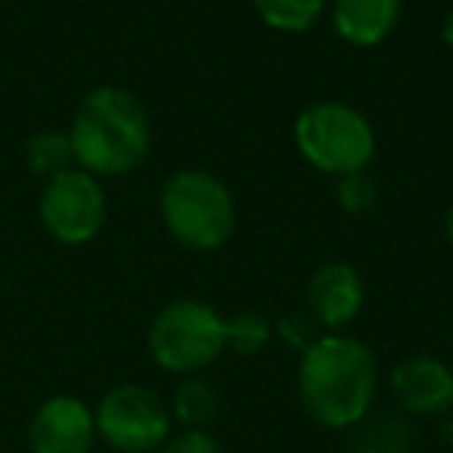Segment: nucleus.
Masks as SVG:
<instances>
[{
  "label": "nucleus",
  "mask_w": 453,
  "mask_h": 453,
  "mask_svg": "<svg viewBox=\"0 0 453 453\" xmlns=\"http://www.w3.org/2000/svg\"><path fill=\"white\" fill-rule=\"evenodd\" d=\"M158 211L168 234L193 252H218L236 230V202L220 177L183 168L165 180Z\"/></svg>",
  "instance_id": "3"
},
{
  "label": "nucleus",
  "mask_w": 453,
  "mask_h": 453,
  "mask_svg": "<svg viewBox=\"0 0 453 453\" xmlns=\"http://www.w3.org/2000/svg\"><path fill=\"white\" fill-rule=\"evenodd\" d=\"M171 419H177L183 428H208L218 419L220 397L214 385H208L199 376H183V382L174 388L171 397Z\"/></svg>",
  "instance_id": "12"
},
{
  "label": "nucleus",
  "mask_w": 453,
  "mask_h": 453,
  "mask_svg": "<svg viewBox=\"0 0 453 453\" xmlns=\"http://www.w3.org/2000/svg\"><path fill=\"white\" fill-rule=\"evenodd\" d=\"M273 339V326L258 311H236L234 317H224V342L234 354L252 357L265 351Z\"/></svg>",
  "instance_id": "16"
},
{
  "label": "nucleus",
  "mask_w": 453,
  "mask_h": 453,
  "mask_svg": "<svg viewBox=\"0 0 453 453\" xmlns=\"http://www.w3.org/2000/svg\"><path fill=\"white\" fill-rule=\"evenodd\" d=\"M252 4L261 22L283 35L311 32L326 10V0H252Z\"/></svg>",
  "instance_id": "13"
},
{
  "label": "nucleus",
  "mask_w": 453,
  "mask_h": 453,
  "mask_svg": "<svg viewBox=\"0 0 453 453\" xmlns=\"http://www.w3.org/2000/svg\"><path fill=\"white\" fill-rule=\"evenodd\" d=\"M354 428V453H413V428L397 416H376Z\"/></svg>",
  "instance_id": "15"
},
{
  "label": "nucleus",
  "mask_w": 453,
  "mask_h": 453,
  "mask_svg": "<svg viewBox=\"0 0 453 453\" xmlns=\"http://www.w3.org/2000/svg\"><path fill=\"white\" fill-rule=\"evenodd\" d=\"M96 441L94 410L75 395H53L28 422L32 453H90Z\"/></svg>",
  "instance_id": "8"
},
{
  "label": "nucleus",
  "mask_w": 453,
  "mask_h": 453,
  "mask_svg": "<svg viewBox=\"0 0 453 453\" xmlns=\"http://www.w3.org/2000/svg\"><path fill=\"white\" fill-rule=\"evenodd\" d=\"M69 137L78 168L94 177H125L150 156L152 125L131 90L103 84L78 103Z\"/></svg>",
  "instance_id": "2"
},
{
  "label": "nucleus",
  "mask_w": 453,
  "mask_h": 453,
  "mask_svg": "<svg viewBox=\"0 0 453 453\" xmlns=\"http://www.w3.org/2000/svg\"><path fill=\"white\" fill-rule=\"evenodd\" d=\"M146 348L165 372L196 376L226 351L224 317L199 298H177L152 317Z\"/></svg>",
  "instance_id": "5"
},
{
  "label": "nucleus",
  "mask_w": 453,
  "mask_h": 453,
  "mask_svg": "<svg viewBox=\"0 0 453 453\" xmlns=\"http://www.w3.org/2000/svg\"><path fill=\"white\" fill-rule=\"evenodd\" d=\"M26 165L32 174L44 177V180L63 174V171H69V168H78L69 131H41V134H35V137H28Z\"/></svg>",
  "instance_id": "14"
},
{
  "label": "nucleus",
  "mask_w": 453,
  "mask_h": 453,
  "mask_svg": "<svg viewBox=\"0 0 453 453\" xmlns=\"http://www.w3.org/2000/svg\"><path fill=\"white\" fill-rule=\"evenodd\" d=\"M379 395L376 354L360 339L326 333L298 360V401L323 428H354Z\"/></svg>",
  "instance_id": "1"
},
{
  "label": "nucleus",
  "mask_w": 453,
  "mask_h": 453,
  "mask_svg": "<svg viewBox=\"0 0 453 453\" xmlns=\"http://www.w3.org/2000/svg\"><path fill=\"white\" fill-rule=\"evenodd\" d=\"M96 438L119 453H156L171 438V410L146 385H115L94 410Z\"/></svg>",
  "instance_id": "6"
},
{
  "label": "nucleus",
  "mask_w": 453,
  "mask_h": 453,
  "mask_svg": "<svg viewBox=\"0 0 453 453\" xmlns=\"http://www.w3.org/2000/svg\"><path fill=\"white\" fill-rule=\"evenodd\" d=\"M156 453H226V450L208 428H183V432L171 434Z\"/></svg>",
  "instance_id": "19"
},
{
  "label": "nucleus",
  "mask_w": 453,
  "mask_h": 453,
  "mask_svg": "<svg viewBox=\"0 0 453 453\" xmlns=\"http://www.w3.org/2000/svg\"><path fill=\"white\" fill-rule=\"evenodd\" d=\"M296 146L323 174L366 171L376 156V131L364 112L339 100H320L296 119Z\"/></svg>",
  "instance_id": "4"
},
{
  "label": "nucleus",
  "mask_w": 453,
  "mask_h": 453,
  "mask_svg": "<svg viewBox=\"0 0 453 453\" xmlns=\"http://www.w3.org/2000/svg\"><path fill=\"white\" fill-rule=\"evenodd\" d=\"M441 41H444V47L453 53V7L447 10L444 22H441Z\"/></svg>",
  "instance_id": "20"
},
{
  "label": "nucleus",
  "mask_w": 453,
  "mask_h": 453,
  "mask_svg": "<svg viewBox=\"0 0 453 453\" xmlns=\"http://www.w3.org/2000/svg\"><path fill=\"white\" fill-rule=\"evenodd\" d=\"M391 397L410 416H447L453 413V370L441 357L416 354L391 370Z\"/></svg>",
  "instance_id": "9"
},
{
  "label": "nucleus",
  "mask_w": 453,
  "mask_h": 453,
  "mask_svg": "<svg viewBox=\"0 0 453 453\" xmlns=\"http://www.w3.org/2000/svg\"><path fill=\"white\" fill-rule=\"evenodd\" d=\"M364 277L348 261H329L320 271H314L308 283V314L320 329L339 333L351 320H357L364 308Z\"/></svg>",
  "instance_id": "10"
},
{
  "label": "nucleus",
  "mask_w": 453,
  "mask_h": 453,
  "mask_svg": "<svg viewBox=\"0 0 453 453\" xmlns=\"http://www.w3.org/2000/svg\"><path fill=\"white\" fill-rule=\"evenodd\" d=\"M444 234H447V240H450V246H453V202L447 205V214H444Z\"/></svg>",
  "instance_id": "22"
},
{
  "label": "nucleus",
  "mask_w": 453,
  "mask_h": 453,
  "mask_svg": "<svg viewBox=\"0 0 453 453\" xmlns=\"http://www.w3.org/2000/svg\"><path fill=\"white\" fill-rule=\"evenodd\" d=\"M339 202L348 214H366L379 202V189L366 171H351L339 177Z\"/></svg>",
  "instance_id": "18"
},
{
  "label": "nucleus",
  "mask_w": 453,
  "mask_h": 453,
  "mask_svg": "<svg viewBox=\"0 0 453 453\" xmlns=\"http://www.w3.org/2000/svg\"><path fill=\"white\" fill-rule=\"evenodd\" d=\"M273 335H280V339H283V345H289L292 351L304 354L323 333H320V326H317V320L308 314V311H289V314H283L277 320Z\"/></svg>",
  "instance_id": "17"
},
{
  "label": "nucleus",
  "mask_w": 453,
  "mask_h": 453,
  "mask_svg": "<svg viewBox=\"0 0 453 453\" xmlns=\"http://www.w3.org/2000/svg\"><path fill=\"white\" fill-rule=\"evenodd\" d=\"M38 214L44 230L63 246H84L106 224V196L94 174L69 168L41 189Z\"/></svg>",
  "instance_id": "7"
},
{
  "label": "nucleus",
  "mask_w": 453,
  "mask_h": 453,
  "mask_svg": "<svg viewBox=\"0 0 453 453\" xmlns=\"http://www.w3.org/2000/svg\"><path fill=\"white\" fill-rule=\"evenodd\" d=\"M403 0H333V26L354 47H376L397 28Z\"/></svg>",
  "instance_id": "11"
},
{
  "label": "nucleus",
  "mask_w": 453,
  "mask_h": 453,
  "mask_svg": "<svg viewBox=\"0 0 453 453\" xmlns=\"http://www.w3.org/2000/svg\"><path fill=\"white\" fill-rule=\"evenodd\" d=\"M441 441H444V444H453V413L441 416Z\"/></svg>",
  "instance_id": "21"
}]
</instances>
